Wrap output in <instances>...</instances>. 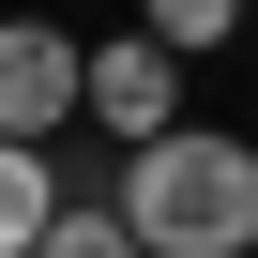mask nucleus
<instances>
[{
	"label": "nucleus",
	"mask_w": 258,
	"mask_h": 258,
	"mask_svg": "<svg viewBox=\"0 0 258 258\" xmlns=\"http://www.w3.org/2000/svg\"><path fill=\"white\" fill-rule=\"evenodd\" d=\"M91 121H106L121 152L182 137V106H167V46H152V31H106V46H91Z\"/></svg>",
	"instance_id": "7ed1b4c3"
},
{
	"label": "nucleus",
	"mask_w": 258,
	"mask_h": 258,
	"mask_svg": "<svg viewBox=\"0 0 258 258\" xmlns=\"http://www.w3.org/2000/svg\"><path fill=\"white\" fill-rule=\"evenodd\" d=\"M46 228H61V182H46V152H0V258H46Z\"/></svg>",
	"instance_id": "20e7f679"
},
{
	"label": "nucleus",
	"mask_w": 258,
	"mask_h": 258,
	"mask_svg": "<svg viewBox=\"0 0 258 258\" xmlns=\"http://www.w3.org/2000/svg\"><path fill=\"white\" fill-rule=\"evenodd\" d=\"M76 106H91V46L16 16V31H0V152H46Z\"/></svg>",
	"instance_id": "f03ea898"
},
{
	"label": "nucleus",
	"mask_w": 258,
	"mask_h": 258,
	"mask_svg": "<svg viewBox=\"0 0 258 258\" xmlns=\"http://www.w3.org/2000/svg\"><path fill=\"white\" fill-rule=\"evenodd\" d=\"M121 228L137 258H258V137L182 121V137L121 152Z\"/></svg>",
	"instance_id": "f257e3e1"
},
{
	"label": "nucleus",
	"mask_w": 258,
	"mask_h": 258,
	"mask_svg": "<svg viewBox=\"0 0 258 258\" xmlns=\"http://www.w3.org/2000/svg\"><path fill=\"white\" fill-rule=\"evenodd\" d=\"M228 31H243V0H167V16H152L167 61H182V46H228Z\"/></svg>",
	"instance_id": "423d86ee"
},
{
	"label": "nucleus",
	"mask_w": 258,
	"mask_h": 258,
	"mask_svg": "<svg viewBox=\"0 0 258 258\" xmlns=\"http://www.w3.org/2000/svg\"><path fill=\"white\" fill-rule=\"evenodd\" d=\"M46 258H137V228H121V198H61Z\"/></svg>",
	"instance_id": "39448f33"
}]
</instances>
